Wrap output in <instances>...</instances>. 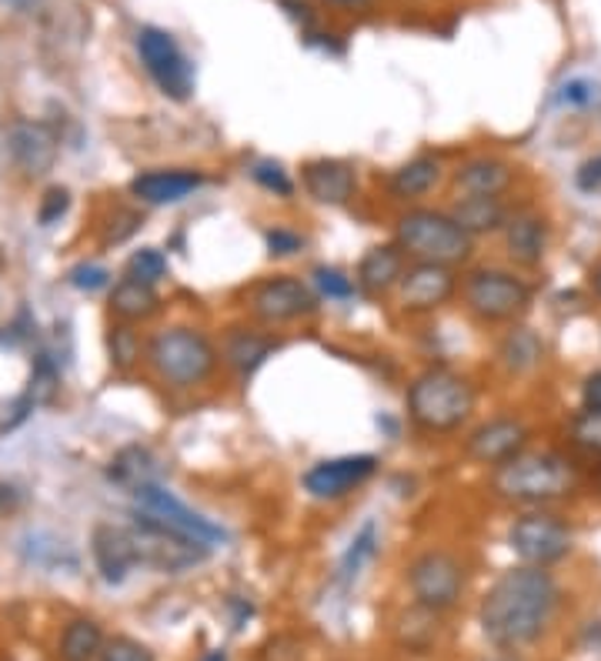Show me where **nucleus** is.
<instances>
[{
  "mask_svg": "<svg viewBox=\"0 0 601 661\" xmlns=\"http://www.w3.org/2000/svg\"><path fill=\"white\" fill-rule=\"evenodd\" d=\"M485 387L454 361H421L408 371L401 391V418L408 434L425 448L458 444L461 434L478 421Z\"/></svg>",
  "mask_w": 601,
  "mask_h": 661,
  "instance_id": "f257e3e1",
  "label": "nucleus"
},
{
  "mask_svg": "<svg viewBox=\"0 0 601 661\" xmlns=\"http://www.w3.org/2000/svg\"><path fill=\"white\" fill-rule=\"evenodd\" d=\"M562 612V581L552 568L515 565L501 571L478 602V628L498 651L542 641Z\"/></svg>",
  "mask_w": 601,
  "mask_h": 661,
  "instance_id": "f03ea898",
  "label": "nucleus"
},
{
  "mask_svg": "<svg viewBox=\"0 0 601 661\" xmlns=\"http://www.w3.org/2000/svg\"><path fill=\"white\" fill-rule=\"evenodd\" d=\"M141 374L167 402H194L224 384L215 327L190 317H164L148 327Z\"/></svg>",
  "mask_w": 601,
  "mask_h": 661,
  "instance_id": "7ed1b4c3",
  "label": "nucleus"
},
{
  "mask_svg": "<svg viewBox=\"0 0 601 661\" xmlns=\"http://www.w3.org/2000/svg\"><path fill=\"white\" fill-rule=\"evenodd\" d=\"M585 491V468L568 448L531 444L505 465L485 472V495L495 505L528 511L558 508Z\"/></svg>",
  "mask_w": 601,
  "mask_h": 661,
  "instance_id": "20e7f679",
  "label": "nucleus"
},
{
  "mask_svg": "<svg viewBox=\"0 0 601 661\" xmlns=\"http://www.w3.org/2000/svg\"><path fill=\"white\" fill-rule=\"evenodd\" d=\"M539 288L534 281L501 260H472L461 271L458 311L482 330H505L531 317Z\"/></svg>",
  "mask_w": 601,
  "mask_h": 661,
  "instance_id": "39448f33",
  "label": "nucleus"
},
{
  "mask_svg": "<svg viewBox=\"0 0 601 661\" xmlns=\"http://www.w3.org/2000/svg\"><path fill=\"white\" fill-rule=\"evenodd\" d=\"M231 311L264 330L288 338L321 321L324 304L311 281L298 271H267L234 288Z\"/></svg>",
  "mask_w": 601,
  "mask_h": 661,
  "instance_id": "423d86ee",
  "label": "nucleus"
},
{
  "mask_svg": "<svg viewBox=\"0 0 601 661\" xmlns=\"http://www.w3.org/2000/svg\"><path fill=\"white\" fill-rule=\"evenodd\" d=\"M388 237L418 264L464 271L478 260V241L467 234L448 205H415L388 214Z\"/></svg>",
  "mask_w": 601,
  "mask_h": 661,
  "instance_id": "0eeeda50",
  "label": "nucleus"
},
{
  "mask_svg": "<svg viewBox=\"0 0 601 661\" xmlns=\"http://www.w3.org/2000/svg\"><path fill=\"white\" fill-rule=\"evenodd\" d=\"M401 584L412 594V602L448 615L464 602L467 584H472V561L454 545L428 542L401 565Z\"/></svg>",
  "mask_w": 601,
  "mask_h": 661,
  "instance_id": "6e6552de",
  "label": "nucleus"
},
{
  "mask_svg": "<svg viewBox=\"0 0 601 661\" xmlns=\"http://www.w3.org/2000/svg\"><path fill=\"white\" fill-rule=\"evenodd\" d=\"M578 532L565 511L558 508H528L518 511L508 524V548L518 565L555 568L575 555Z\"/></svg>",
  "mask_w": 601,
  "mask_h": 661,
  "instance_id": "1a4fd4ad",
  "label": "nucleus"
},
{
  "mask_svg": "<svg viewBox=\"0 0 601 661\" xmlns=\"http://www.w3.org/2000/svg\"><path fill=\"white\" fill-rule=\"evenodd\" d=\"M384 468V457L374 451H351L317 457L301 472V495L317 508H342L358 498Z\"/></svg>",
  "mask_w": 601,
  "mask_h": 661,
  "instance_id": "9d476101",
  "label": "nucleus"
},
{
  "mask_svg": "<svg viewBox=\"0 0 601 661\" xmlns=\"http://www.w3.org/2000/svg\"><path fill=\"white\" fill-rule=\"evenodd\" d=\"M461 271L441 268V264H418L412 260L405 278H401L388 311L397 324H428L458 304Z\"/></svg>",
  "mask_w": 601,
  "mask_h": 661,
  "instance_id": "9b49d317",
  "label": "nucleus"
},
{
  "mask_svg": "<svg viewBox=\"0 0 601 661\" xmlns=\"http://www.w3.org/2000/svg\"><path fill=\"white\" fill-rule=\"evenodd\" d=\"M134 54H138L145 74L151 78L161 97L174 104H187L194 97V88H197L194 60L187 57V50L171 31L158 24H141L134 31Z\"/></svg>",
  "mask_w": 601,
  "mask_h": 661,
  "instance_id": "f8f14e48",
  "label": "nucleus"
},
{
  "mask_svg": "<svg viewBox=\"0 0 601 661\" xmlns=\"http://www.w3.org/2000/svg\"><path fill=\"white\" fill-rule=\"evenodd\" d=\"M448 171H451V161L444 151H435V148L415 151L412 158L388 167L378 177V201L388 214L401 208H415V205H431L448 187Z\"/></svg>",
  "mask_w": 601,
  "mask_h": 661,
  "instance_id": "ddd939ff",
  "label": "nucleus"
},
{
  "mask_svg": "<svg viewBox=\"0 0 601 661\" xmlns=\"http://www.w3.org/2000/svg\"><path fill=\"white\" fill-rule=\"evenodd\" d=\"M534 444V425L521 411H495L478 418L458 441V454L482 472H492Z\"/></svg>",
  "mask_w": 601,
  "mask_h": 661,
  "instance_id": "4468645a",
  "label": "nucleus"
},
{
  "mask_svg": "<svg viewBox=\"0 0 601 661\" xmlns=\"http://www.w3.org/2000/svg\"><path fill=\"white\" fill-rule=\"evenodd\" d=\"M130 508L134 511H141L145 518H151V521H158V524H164V527H171V532H177V535H184V538H190V542H197V545H205V548H221V545H228V532L224 527L215 521V518H208L205 511H197V508H190L174 488H167L164 482H148V485H141V488H134L130 491Z\"/></svg>",
  "mask_w": 601,
  "mask_h": 661,
  "instance_id": "2eb2a0df",
  "label": "nucleus"
},
{
  "mask_svg": "<svg viewBox=\"0 0 601 661\" xmlns=\"http://www.w3.org/2000/svg\"><path fill=\"white\" fill-rule=\"evenodd\" d=\"M215 338H218V351H221L224 381L234 387H247L254 381V374L288 345V338L275 335V330H264L238 314L215 327Z\"/></svg>",
  "mask_w": 601,
  "mask_h": 661,
  "instance_id": "dca6fc26",
  "label": "nucleus"
},
{
  "mask_svg": "<svg viewBox=\"0 0 601 661\" xmlns=\"http://www.w3.org/2000/svg\"><path fill=\"white\" fill-rule=\"evenodd\" d=\"M211 184V171L200 164H154L134 171L127 181V197L145 211L177 208Z\"/></svg>",
  "mask_w": 601,
  "mask_h": 661,
  "instance_id": "f3484780",
  "label": "nucleus"
},
{
  "mask_svg": "<svg viewBox=\"0 0 601 661\" xmlns=\"http://www.w3.org/2000/svg\"><path fill=\"white\" fill-rule=\"evenodd\" d=\"M298 174V187L314 208H327V211H348L365 197V177L361 167L348 158H308L301 161Z\"/></svg>",
  "mask_w": 601,
  "mask_h": 661,
  "instance_id": "a211bd4d",
  "label": "nucleus"
},
{
  "mask_svg": "<svg viewBox=\"0 0 601 661\" xmlns=\"http://www.w3.org/2000/svg\"><path fill=\"white\" fill-rule=\"evenodd\" d=\"M521 167L498 151H467L451 161L448 171V201L458 197H515Z\"/></svg>",
  "mask_w": 601,
  "mask_h": 661,
  "instance_id": "6ab92c4d",
  "label": "nucleus"
},
{
  "mask_svg": "<svg viewBox=\"0 0 601 661\" xmlns=\"http://www.w3.org/2000/svg\"><path fill=\"white\" fill-rule=\"evenodd\" d=\"M130 532H134V542H138V555H141V568H154L161 575H184V571H194L197 565H205L215 552L197 545L171 527L145 518L141 511L130 508Z\"/></svg>",
  "mask_w": 601,
  "mask_h": 661,
  "instance_id": "aec40b11",
  "label": "nucleus"
},
{
  "mask_svg": "<svg viewBox=\"0 0 601 661\" xmlns=\"http://www.w3.org/2000/svg\"><path fill=\"white\" fill-rule=\"evenodd\" d=\"M552 241H555V224H552L548 211H542L539 205H524V201L515 205L508 224L498 234L505 264H511V268H518L524 275H534L545 268Z\"/></svg>",
  "mask_w": 601,
  "mask_h": 661,
  "instance_id": "412c9836",
  "label": "nucleus"
},
{
  "mask_svg": "<svg viewBox=\"0 0 601 661\" xmlns=\"http://www.w3.org/2000/svg\"><path fill=\"white\" fill-rule=\"evenodd\" d=\"M408 254L401 251L391 237L374 241L361 251V257L355 260V285H358V298L371 301V304H391L401 278L408 271Z\"/></svg>",
  "mask_w": 601,
  "mask_h": 661,
  "instance_id": "4be33fe9",
  "label": "nucleus"
},
{
  "mask_svg": "<svg viewBox=\"0 0 601 661\" xmlns=\"http://www.w3.org/2000/svg\"><path fill=\"white\" fill-rule=\"evenodd\" d=\"M4 148L11 164L27 177V181H41L54 171L57 158H60V135L47 124V120H27L18 117L11 120L8 135H4Z\"/></svg>",
  "mask_w": 601,
  "mask_h": 661,
  "instance_id": "5701e85b",
  "label": "nucleus"
},
{
  "mask_svg": "<svg viewBox=\"0 0 601 661\" xmlns=\"http://www.w3.org/2000/svg\"><path fill=\"white\" fill-rule=\"evenodd\" d=\"M88 548H91V561H94L97 578L111 588L124 584L134 571L141 568V555H138V542H134L130 524L97 521L91 527Z\"/></svg>",
  "mask_w": 601,
  "mask_h": 661,
  "instance_id": "b1692460",
  "label": "nucleus"
},
{
  "mask_svg": "<svg viewBox=\"0 0 601 661\" xmlns=\"http://www.w3.org/2000/svg\"><path fill=\"white\" fill-rule=\"evenodd\" d=\"M492 361L508 381H524V378H534L545 368L548 345L542 338V330H534L528 321H521V324H511V327L498 330Z\"/></svg>",
  "mask_w": 601,
  "mask_h": 661,
  "instance_id": "393cba45",
  "label": "nucleus"
},
{
  "mask_svg": "<svg viewBox=\"0 0 601 661\" xmlns=\"http://www.w3.org/2000/svg\"><path fill=\"white\" fill-rule=\"evenodd\" d=\"M171 301L164 298L161 288L145 285V281H134L127 275H120L111 291H107V317L111 321H127V324H138V327H154L158 321L167 317Z\"/></svg>",
  "mask_w": 601,
  "mask_h": 661,
  "instance_id": "a878e982",
  "label": "nucleus"
},
{
  "mask_svg": "<svg viewBox=\"0 0 601 661\" xmlns=\"http://www.w3.org/2000/svg\"><path fill=\"white\" fill-rule=\"evenodd\" d=\"M444 631V615L418 602L405 605L391 622V638L405 654H431Z\"/></svg>",
  "mask_w": 601,
  "mask_h": 661,
  "instance_id": "bb28decb",
  "label": "nucleus"
},
{
  "mask_svg": "<svg viewBox=\"0 0 601 661\" xmlns=\"http://www.w3.org/2000/svg\"><path fill=\"white\" fill-rule=\"evenodd\" d=\"M515 205H518L515 197H458V201H448V208L458 218V224L472 234L478 244L485 237L501 234V228L508 224Z\"/></svg>",
  "mask_w": 601,
  "mask_h": 661,
  "instance_id": "cd10ccee",
  "label": "nucleus"
},
{
  "mask_svg": "<svg viewBox=\"0 0 601 661\" xmlns=\"http://www.w3.org/2000/svg\"><path fill=\"white\" fill-rule=\"evenodd\" d=\"M145 221H148V211L134 205L130 197H117V201L111 197V201H104L101 211H97L94 221H91V237H94V244H97L101 251L120 247V244H127L130 237L141 234Z\"/></svg>",
  "mask_w": 601,
  "mask_h": 661,
  "instance_id": "c85d7f7f",
  "label": "nucleus"
},
{
  "mask_svg": "<svg viewBox=\"0 0 601 661\" xmlns=\"http://www.w3.org/2000/svg\"><path fill=\"white\" fill-rule=\"evenodd\" d=\"M145 348H148V327L107 317V324H104V355H107L111 374H117V378L141 374Z\"/></svg>",
  "mask_w": 601,
  "mask_h": 661,
  "instance_id": "c756f323",
  "label": "nucleus"
},
{
  "mask_svg": "<svg viewBox=\"0 0 601 661\" xmlns=\"http://www.w3.org/2000/svg\"><path fill=\"white\" fill-rule=\"evenodd\" d=\"M378 552H381V524L374 518H365L355 527V535L348 538V545H345V552L338 558V568H334V584L345 588V591L355 588L365 578V571L374 565Z\"/></svg>",
  "mask_w": 601,
  "mask_h": 661,
  "instance_id": "7c9ffc66",
  "label": "nucleus"
},
{
  "mask_svg": "<svg viewBox=\"0 0 601 661\" xmlns=\"http://www.w3.org/2000/svg\"><path fill=\"white\" fill-rule=\"evenodd\" d=\"M104 478L120 488V491H134L148 482H158V454L148 444H124L111 454V461L104 465Z\"/></svg>",
  "mask_w": 601,
  "mask_h": 661,
  "instance_id": "2f4dec72",
  "label": "nucleus"
},
{
  "mask_svg": "<svg viewBox=\"0 0 601 661\" xmlns=\"http://www.w3.org/2000/svg\"><path fill=\"white\" fill-rule=\"evenodd\" d=\"M107 645V631L94 615L67 618L57 635V658L60 661H101Z\"/></svg>",
  "mask_w": 601,
  "mask_h": 661,
  "instance_id": "473e14b6",
  "label": "nucleus"
},
{
  "mask_svg": "<svg viewBox=\"0 0 601 661\" xmlns=\"http://www.w3.org/2000/svg\"><path fill=\"white\" fill-rule=\"evenodd\" d=\"M244 177H247L261 194L275 197V201H285V205H291L294 197L301 194L298 174H294L285 161H278V158H251V161L244 164Z\"/></svg>",
  "mask_w": 601,
  "mask_h": 661,
  "instance_id": "72a5a7b5",
  "label": "nucleus"
},
{
  "mask_svg": "<svg viewBox=\"0 0 601 661\" xmlns=\"http://www.w3.org/2000/svg\"><path fill=\"white\" fill-rule=\"evenodd\" d=\"M304 278L311 281V288L321 298V304H355V301H361L355 275L348 268H342V264L321 260V264H314V268H308Z\"/></svg>",
  "mask_w": 601,
  "mask_h": 661,
  "instance_id": "f704fd0d",
  "label": "nucleus"
},
{
  "mask_svg": "<svg viewBox=\"0 0 601 661\" xmlns=\"http://www.w3.org/2000/svg\"><path fill=\"white\" fill-rule=\"evenodd\" d=\"M261 244H264V254L271 260H298L311 251V234L294 224V221H267L261 228Z\"/></svg>",
  "mask_w": 601,
  "mask_h": 661,
  "instance_id": "c9c22d12",
  "label": "nucleus"
},
{
  "mask_svg": "<svg viewBox=\"0 0 601 661\" xmlns=\"http://www.w3.org/2000/svg\"><path fill=\"white\" fill-rule=\"evenodd\" d=\"M565 448L581 461H601V411H575L565 425Z\"/></svg>",
  "mask_w": 601,
  "mask_h": 661,
  "instance_id": "e433bc0d",
  "label": "nucleus"
},
{
  "mask_svg": "<svg viewBox=\"0 0 601 661\" xmlns=\"http://www.w3.org/2000/svg\"><path fill=\"white\" fill-rule=\"evenodd\" d=\"M120 275L134 278V281H145V285H167L171 281V257L164 247H154V244H145V247H134L124 260Z\"/></svg>",
  "mask_w": 601,
  "mask_h": 661,
  "instance_id": "4c0bfd02",
  "label": "nucleus"
},
{
  "mask_svg": "<svg viewBox=\"0 0 601 661\" xmlns=\"http://www.w3.org/2000/svg\"><path fill=\"white\" fill-rule=\"evenodd\" d=\"M114 268L104 264L101 257H81L78 264L63 271V285L74 288L78 294H101V291H111L114 285Z\"/></svg>",
  "mask_w": 601,
  "mask_h": 661,
  "instance_id": "58836bf2",
  "label": "nucleus"
},
{
  "mask_svg": "<svg viewBox=\"0 0 601 661\" xmlns=\"http://www.w3.org/2000/svg\"><path fill=\"white\" fill-rule=\"evenodd\" d=\"M71 208H74V190L67 184H47L34 205V221H37V228L50 231L71 214Z\"/></svg>",
  "mask_w": 601,
  "mask_h": 661,
  "instance_id": "ea45409f",
  "label": "nucleus"
},
{
  "mask_svg": "<svg viewBox=\"0 0 601 661\" xmlns=\"http://www.w3.org/2000/svg\"><path fill=\"white\" fill-rule=\"evenodd\" d=\"M101 661H158V654L130 635H107Z\"/></svg>",
  "mask_w": 601,
  "mask_h": 661,
  "instance_id": "a19ab883",
  "label": "nucleus"
},
{
  "mask_svg": "<svg viewBox=\"0 0 601 661\" xmlns=\"http://www.w3.org/2000/svg\"><path fill=\"white\" fill-rule=\"evenodd\" d=\"M575 187H578L581 194H591V197L601 194V151L591 154V158H585V161L575 167Z\"/></svg>",
  "mask_w": 601,
  "mask_h": 661,
  "instance_id": "79ce46f5",
  "label": "nucleus"
},
{
  "mask_svg": "<svg viewBox=\"0 0 601 661\" xmlns=\"http://www.w3.org/2000/svg\"><path fill=\"white\" fill-rule=\"evenodd\" d=\"M24 505H27L24 485H18L14 478H0V518H14L18 511H24Z\"/></svg>",
  "mask_w": 601,
  "mask_h": 661,
  "instance_id": "37998d69",
  "label": "nucleus"
},
{
  "mask_svg": "<svg viewBox=\"0 0 601 661\" xmlns=\"http://www.w3.org/2000/svg\"><path fill=\"white\" fill-rule=\"evenodd\" d=\"M261 658L264 661H304V645L294 641V638H288V635H281L275 641H267V648H264Z\"/></svg>",
  "mask_w": 601,
  "mask_h": 661,
  "instance_id": "c03bdc74",
  "label": "nucleus"
},
{
  "mask_svg": "<svg viewBox=\"0 0 601 661\" xmlns=\"http://www.w3.org/2000/svg\"><path fill=\"white\" fill-rule=\"evenodd\" d=\"M594 84L591 81H585V78H571V81H565L562 84V94H558V101L562 104H568V107H585V104H591L594 101Z\"/></svg>",
  "mask_w": 601,
  "mask_h": 661,
  "instance_id": "a18cd8bd",
  "label": "nucleus"
},
{
  "mask_svg": "<svg viewBox=\"0 0 601 661\" xmlns=\"http://www.w3.org/2000/svg\"><path fill=\"white\" fill-rule=\"evenodd\" d=\"M578 398H581V408L588 411H601V368L588 371L578 384Z\"/></svg>",
  "mask_w": 601,
  "mask_h": 661,
  "instance_id": "49530a36",
  "label": "nucleus"
},
{
  "mask_svg": "<svg viewBox=\"0 0 601 661\" xmlns=\"http://www.w3.org/2000/svg\"><path fill=\"white\" fill-rule=\"evenodd\" d=\"M321 4L338 14H365V11H371L374 0H321Z\"/></svg>",
  "mask_w": 601,
  "mask_h": 661,
  "instance_id": "de8ad7c7",
  "label": "nucleus"
},
{
  "mask_svg": "<svg viewBox=\"0 0 601 661\" xmlns=\"http://www.w3.org/2000/svg\"><path fill=\"white\" fill-rule=\"evenodd\" d=\"M585 285H588V291H591V298L594 301H601V257L591 264L588 268V275H585Z\"/></svg>",
  "mask_w": 601,
  "mask_h": 661,
  "instance_id": "09e8293b",
  "label": "nucleus"
},
{
  "mask_svg": "<svg viewBox=\"0 0 601 661\" xmlns=\"http://www.w3.org/2000/svg\"><path fill=\"white\" fill-rule=\"evenodd\" d=\"M585 488H591L598 498H601V461H594L591 465V472L585 475Z\"/></svg>",
  "mask_w": 601,
  "mask_h": 661,
  "instance_id": "8fccbe9b",
  "label": "nucleus"
},
{
  "mask_svg": "<svg viewBox=\"0 0 601 661\" xmlns=\"http://www.w3.org/2000/svg\"><path fill=\"white\" fill-rule=\"evenodd\" d=\"M197 661H231V654H228V648H208Z\"/></svg>",
  "mask_w": 601,
  "mask_h": 661,
  "instance_id": "3c124183",
  "label": "nucleus"
},
{
  "mask_svg": "<svg viewBox=\"0 0 601 661\" xmlns=\"http://www.w3.org/2000/svg\"><path fill=\"white\" fill-rule=\"evenodd\" d=\"M0 4H8L11 11H31V8L41 4V0H0Z\"/></svg>",
  "mask_w": 601,
  "mask_h": 661,
  "instance_id": "603ef678",
  "label": "nucleus"
},
{
  "mask_svg": "<svg viewBox=\"0 0 601 661\" xmlns=\"http://www.w3.org/2000/svg\"><path fill=\"white\" fill-rule=\"evenodd\" d=\"M478 661H511V658H505V654H492V658H478Z\"/></svg>",
  "mask_w": 601,
  "mask_h": 661,
  "instance_id": "864d4df0",
  "label": "nucleus"
}]
</instances>
